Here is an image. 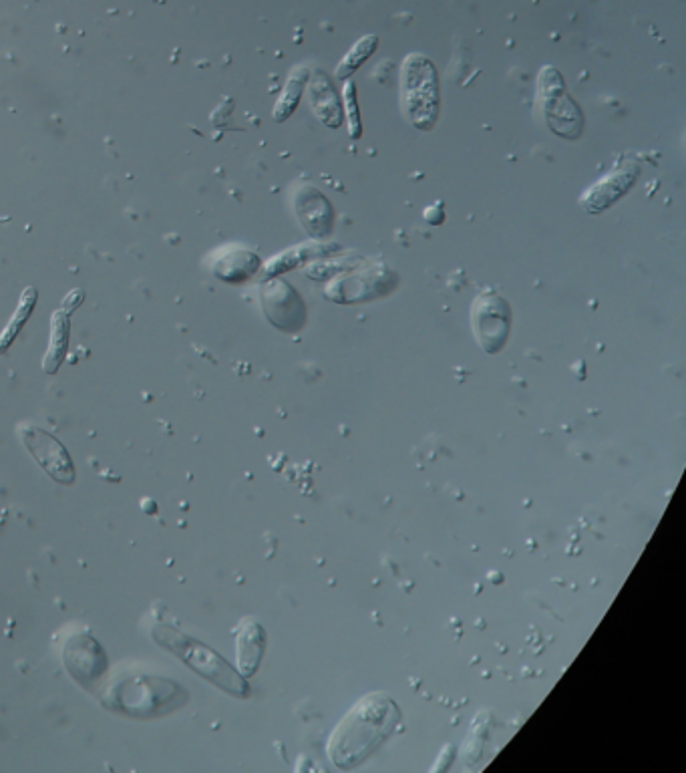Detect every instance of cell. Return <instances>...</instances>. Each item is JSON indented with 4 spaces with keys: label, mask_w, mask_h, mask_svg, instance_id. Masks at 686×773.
Instances as JSON below:
<instances>
[{
    "label": "cell",
    "mask_w": 686,
    "mask_h": 773,
    "mask_svg": "<svg viewBox=\"0 0 686 773\" xmlns=\"http://www.w3.org/2000/svg\"><path fill=\"white\" fill-rule=\"evenodd\" d=\"M308 79H310V69L304 67V65L302 67L298 65V67H294L290 71V75L286 79V85H284V89L280 93V99L274 105V119L278 123L286 121L296 111Z\"/></svg>",
    "instance_id": "cell-16"
},
{
    "label": "cell",
    "mask_w": 686,
    "mask_h": 773,
    "mask_svg": "<svg viewBox=\"0 0 686 773\" xmlns=\"http://www.w3.org/2000/svg\"><path fill=\"white\" fill-rule=\"evenodd\" d=\"M540 101L548 127L564 137L576 139L584 129V117L576 101L568 95L562 73L548 65L540 71Z\"/></svg>",
    "instance_id": "cell-4"
},
{
    "label": "cell",
    "mask_w": 686,
    "mask_h": 773,
    "mask_svg": "<svg viewBox=\"0 0 686 773\" xmlns=\"http://www.w3.org/2000/svg\"><path fill=\"white\" fill-rule=\"evenodd\" d=\"M399 705L387 693H369L345 715L330 735L328 755L340 769H353L371 757L395 731Z\"/></svg>",
    "instance_id": "cell-1"
},
{
    "label": "cell",
    "mask_w": 686,
    "mask_h": 773,
    "mask_svg": "<svg viewBox=\"0 0 686 773\" xmlns=\"http://www.w3.org/2000/svg\"><path fill=\"white\" fill-rule=\"evenodd\" d=\"M342 97H345V111H347V123H349V135L353 139L363 137V121H361V109H359V97H357V85L349 79L345 83V91H342Z\"/></svg>",
    "instance_id": "cell-19"
},
{
    "label": "cell",
    "mask_w": 686,
    "mask_h": 773,
    "mask_svg": "<svg viewBox=\"0 0 686 773\" xmlns=\"http://www.w3.org/2000/svg\"><path fill=\"white\" fill-rule=\"evenodd\" d=\"M340 246L338 244H328V242H306V244H300V246H294L286 252H282L280 256H276L268 266H266V276H276V274H282V272H288L292 268H296L298 264H304L308 260H314V258H326L328 252H334L338 250Z\"/></svg>",
    "instance_id": "cell-13"
},
{
    "label": "cell",
    "mask_w": 686,
    "mask_h": 773,
    "mask_svg": "<svg viewBox=\"0 0 686 773\" xmlns=\"http://www.w3.org/2000/svg\"><path fill=\"white\" fill-rule=\"evenodd\" d=\"M425 220L433 226H439L443 220H445V212L443 210H437V208H427L425 212Z\"/></svg>",
    "instance_id": "cell-21"
},
{
    "label": "cell",
    "mask_w": 686,
    "mask_h": 773,
    "mask_svg": "<svg viewBox=\"0 0 686 773\" xmlns=\"http://www.w3.org/2000/svg\"><path fill=\"white\" fill-rule=\"evenodd\" d=\"M151 635L161 647H165L174 655H178L188 667H192L204 679L216 683L224 691H228L232 695H246L248 693L246 681L228 663H224L222 657H218L212 649L204 647L202 643L186 637L184 633L174 631L171 627H155Z\"/></svg>",
    "instance_id": "cell-3"
},
{
    "label": "cell",
    "mask_w": 686,
    "mask_h": 773,
    "mask_svg": "<svg viewBox=\"0 0 686 773\" xmlns=\"http://www.w3.org/2000/svg\"><path fill=\"white\" fill-rule=\"evenodd\" d=\"M379 43H381V39H379V35H375V33H371V35H365L363 39H359L355 45H353V49L345 55V57H342V61L338 63V67H336V73H334V77L338 79V81H349L351 79V75L377 51V47H379Z\"/></svg>",
    "instance_id": "cell-18"
},
{
    "label": "cell",
    "mask_w": 686,
    "mask_h": 773,
    "mask_svg": "<svg viewBox=\"0 0 686 773\" xmlns=\"http://www.w3.org/2000/svg\"><path fill=\"white\" fill-rule=\"evenodd\" d=\"M83 298H85V294H83L81 290H73V292H71V294H67V296H65V300H63V311L71 315L73 311H77L79 304L83 302Z\"/></svg>",
    "instance_id": "cell-20"
},
{
    "label": "cell",
    "mask_w": 686,
    "mask_h": 773,
    "mask_svg": "<svg viewBox=\"0 0 686 773\" xmlns=\"http://www.w3.org/2000/svg\"><path fill=\"white\" fill-rule=\"evenodd\" d=\"M638 174L640 170L636 164L624 162L622 166L614 168L608 176H604L584 192V196L580 198V208L588 214H600L612 208L618 200H622L630 192Z\"/></svg>",
    "instance_id": "cell-9"
},
{
    "label": "cell",
    "mask_w": 686,
    "mask_h": 773,
    "mask_svg": "<svg viewBox=\"0 0 686 773\" xmlns=\"http://www.w3.org/2000/svg\"><path fill=\"white\" fill-rule=\"evenodd\" d=\"M69 317L71 315L65 313L63 308L51 317V341H49L47 355L43 359V371L47 375H55L65 361L67 347H69V333H71Z\"/></svg>",
    "instance_id": "cell-14"
},
{
    "label": "cell",
    "mask_w": 686,
    "mask_h": 773,
    "mask_svg": "<svg viewBox=\"0 0 686 773\" xmlns=\"http://www.w3.org/2000/svg\"><path fill=\"white\" fill-rule=\"evenodd\" d=\"M262 306L268 321L280 331H298L304 327L306 308L300 294L284 280H270L262 286Z\"/></svg>",
    "instance_id": "cell-8"
},
{
    "label": "cell",
    "mask_w": 686,
    "mask_h": 773,
    "mask_svg": "<svg viewBox=\"0 0 686 773\" xmlns=\"http://www.w3.org/2000/svg\"><path fill=\"white\" fill-rule=\"evenodd\" d=\"M298 218L310 236H326L332 230V208L328 200L312 188L298 192Z\"/></svg>",
    "instance_id": "cell-10"
},
{
    "label": "cell",
    "mask_w": 686,
    "mask_h": 773,
    "mask_svg": "<svg viewBox=\"0 0 686 773\" xmlns=\"http://www.w3.org/2000/svg\"><path fill=\"white\" fill-rule=\"evenodd\" d=\"M401 105L407 119L421 131H431L439 117V77L425 55H407L401 67Z\"/></svg>",
    "instance_id": "cell-2"
},
{
    "label": "cell",
    "mask_w": 686,
    "mask_h": 773,
    "mask_svg": "<svg viewBox=\"0 0 686 773\" xmlns=\"http://www.w3.org/2000/svg\"><path fill=\"white\" fill-rule=\"evenodd\" d=\"M310 81V79H308ZM310 103L314 109V115L330 129H338L342 123V109L340 101L334 93V87L330 85L328 77L318 71L314 79L310 81Z\"/></svg>",
    "instance_id": "cell-12"
},
{
    "label": "cell",
    "mask_w": 686,
    "mask_h": 773,
    "mask_svg": "<svg viewBox=\"0 0 686 773\" xmlns=\"http://www.w3.org/2000/svg\"><path fill=\"white\" fill-rule=\"evenodd\" d=\"M471 323L481 349L487 355H497L509 339L511 306L501 294L493 290H483L473 300Z\"/></svg>",
    "instance_id": "cell-5"
},
{
    "label": "cell",
    "mask_w": 686,
    "mask_h": 773,
    "mask_svg": "<svg viewBox=\"0 0 686 773\" xmlns=\"http://www.w3.org/2000/svg\"><path fill=\"white\" fill-rule=\"evenodd\" d=\"M19 437L39 466L59 484L71 486L75 482V468L71 455L59 439L33 425H21Z\"/></svg>",
    "instance_id": "cell-7"
},
{
    "label": "cell",
    "mask_w": 686,
    "mask_h": 773,
    "mask_svg": "<svg viewBox=\"0 0 686 773\" xmlns=\"http://www.w3.org/2000/svg\"><path fill=\"white\" fill-rule=\"evenodd\" d=\"M37 298H39L37 288L27 286V288L23 290L21 300H19V306H17V311H15L13 319L9 321L7 329H5L3 333H0V355H7L9 349L13 347V343L17 341L19 333L23 331L25 323L31 319V315H33V311H35Z\"/></svg>",
    "instance_id": "cell-17"
},
{
    "label": "cell",
    "mask_w": 686,
    "mask_h": 773,
    "mask_svg": "<svg viewBox=\"0 0 686 773\" xmlns=\"http://www.w3.org/2000/svg\"><path fill=\"white\" fill-rule=\"evenodd\" d=\"M260 268V258L254 252L248 250H232L224 258L218 260L216 264V276L228 282H240L250 276H254Z\"/></svg>",
    "instance_id": "cell-15"
},
{
    "label": "cell",
    "mask_w": 686,
    "mask_h": 773,
    "mask_svg": "<svg viewBox=\"0 0 686 773\" xmlns=\"http://www.w3.org/2000/svg\"><path fill=\"white\" fill-rule=\"evenodd\" d=\"M397 282L399 278L395 272L385 270L383 266H373L367 272H347L338 276L326 286L324 294L328 300H334L338 304H355L389 294L397 286Z\"/></svg>",
    "instance_id": "cell-6"
},
{
    "label": "cell",
    "mask_w": 686,
    "mask_h": 773,
    "mask_svg": "<svg viewBox=\"0 0 686 773\" xmlns=\"http://www.w3.org/2000/svg\"><path fill=\"white\" fill-rule=\"evenodd\" d=\"M264 647V629L256 621H252V618H246L238 631V667L244 677H252L256 673L264 655Z\"/></svg>",
    "instance_id": "cell-11"
}]
</instances>
